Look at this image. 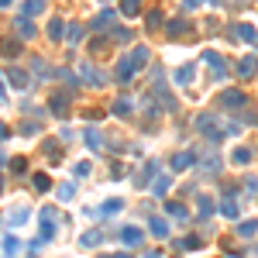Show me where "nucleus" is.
I'll use <instances>...</instances> for the list:
<instances>
[{
    "instance_id": "nucleus-22",
    "label": "nucleus",
    "mask_w": 258,
    "mask_h": 258,
    "mask_svg": "<svg viewBox=\"0 0 258 258\" xmlns=\"http://www.w3.org/2000/svg\"><path fill=\"white\" fill-rule=\"evenodd\" d=\"M158 24H162V14L152 10V14H148V28H158Z\"/></svg>"
},
{
    "instance_id": "nucleus-1",
    "label": "nucleus",
    "mask_w": 258,
    "mask_h": 258,
    "mask_svg": "<svg viewBox=\"0 0 258 258\" xmlns=\"http://www.w3.org/2000/svg\"><path fill=\"white\" fill-rule=\"evenodd\" d=\"M145 62H148V49H134L128 59L117 65V79H131V76H134V69H141Z\"/></svg>"
},
{
    "instance_id": "nucleus-12",
    "label": "nucleus",
    "mask_w": 258,
    "mask_h": 258,
    "mask_svg": "<svg viewBox=\"0 0 258 258\" xmlns=\"http://www.w3.org/2000/svg\"><path fill=\"white\" fill-rule=\"evenodd\" d=\"M152 234H155V238H165V234H169V224H165V220H152Z\"/></svg>"
},
{
    "instance_id": "nucleus-19",
    "label": "nucleus",
    "mask_w": 258,
    "mask_h": 258,
    "mask_svg": "<svg viewBox=\"0 0 258 258\" xmlns=\"http://www.w3.org/2000/svg\"><path fill=\"white\" fill-rule=\"evenodd\" d=\"M49 38H62V21H52L49 24Z\"/></svg>"
},
{
    "instance_id": "nucleus-33",
    "label": "nucleus",
    "mask_w": 258,
    "mask_h": 258,
    "mask_svg": "<svg viewBox=\"0 0 258 258\" xmlns=\"http://www.w3.org/2000/svg\"><path fill=\"white\" fill-rule=\"evenodd\" d=\"M0 3H10V0H0Z\"/></svg>"
},
{
    "instance_id": "nucleus-9",
    "label": "nucleus",
    "mask_w": 258,
    "mask_h": 258,
    "mask_svg": "<svg viewBox=\"0 0 258 258\" xmlns=\"http://www.w3.org/2000/svg\"><path fill=\"white\" fill-rule=\"evenodd\" d=\"M238 234H241V238H255L258 234V220H245V224L238 227Z\"/></svg>"
},
{
    "instance_id": "nucleus-15",
    "label": "nucleus",
    "mask_w": 258,
    "mask_h": 258,
    "mask_svg": "<svg viewBox=\"0 0 258 258\" xmlns=\"http://www.w3.org/2000/svg\"><path fill=\"white\" fill-rule=\"evenodd\" d=\"M183 31H186V21H169V35L172 38H179Z\"/></svg>"
},
{
    "instance_id": "nucleus-28",
    "label": "nucleus",
    "mask_w": 258,
    "mask_h": 258,
    "mask_svg": "<svg viewBox=\"0 0 258 258\" xmlns=\"http://www.w3.org/2000/svg\"><path fill=\"white\" fill-rule=\"evenodd\" d=\"M35 190H49V176H35Z\"/></svg>"
},
{
    "instance_id": "nucleus-23",
    "label": "nucleus",
    "mask_w": 258,
    "mask_h": 258,
    "mask_svg": "<svg viewBox=\"0 0 258 258\" xmlns=\"http://www.w3.org/2000/svg\"><path fill=\"white\" fill-rule=\"evenodd\" d=\"M220 213H224V217H238V206H234V203H224Z\"/></svg>"
},
{
    "instance_id": "nucleus-16",
    "label": "nucleus",
    "mask_w": 258,
    "mask_h": 258,
    "mask_svg": "<svg viewBox=\"0 0 258 258\" xmlns=\"http://www.w3.org/2000/svg\"><path fill=\"white\" fill-rule=\"evenodd\" d=\"M10 83H14V86H28V76H24L21 69H10Z\"/></svg>"
},
{
    "instance_id": "nucleus-5",
    "label": "nucleus",
    "mask_w": 258,
    "mask_h": 258,
    "mask_svg": "<svg viewBox=\"0 0 258 258\" xmlns=\"http://www.w3.org/2000/svg\"><path fill=\"white\" fill-rule=\"evenodd\" d=\"M234 38H238V42H255V28H252V24H238V28H234Z\"/></svg>"
},
{
    "instance_id": "nucleus-4",
    "label": "nucleus",
    "mask_w": 258,
    "mask_h": 258,
    "mask_svg": "<svg viewBox=\"0 0 258 258\" xmlns=\"http://www.w3.org/2000/svg\"><path fill=\"white\" fill-rule=\"evenodd\" d=\"M255 72H258V59H255V55H248V59L238 62V76H248V79H252Z\"/></svg>"
},
{
    "instance_id": "nucleus-10",
    "label": "nucleus",
    "mask_w": 258,
    "mask_h": 258,
    "mask_svg": "<svg viewBox=\"0 0 258 258\" xmlns=\"http://www.w3.org/2000/svg\"><path fill=\"white\" fill-rule=\"evenodd\" d=\"M17 31H21V38H35V24H31V21H24V17L17 21Z\"/></svg>"
},
{
    "instance_id": "nucleus-8",
    "label": "nucleus",
    "mask_w": 258,
    "mask_h": 258,
    "mask_svg": "<svg viewBox=\"0 0 258 258\" xmlns=\"http://www.w3.org/2000/svg\"><path fill=\"white\" fill-rule=\"evenodd\" d=\"M17 52H21V45H17L14 38H7V42H0V55H7V59H10V55H17Z\"/></svg>"
},
{
    "instance_id": "nucleus-18",
    "label": "nucleus",
    "mask_w": 258,
    "mask_h": 258,
    "mask_svg": "<svg viewBox=\"0 0 258 258\" xmlns=\"http://www.w3.org/2000/svg\"><path fill=\"white\" fill-rule=\"evenodd\" d=\"M86 141H90V148H103V145H100V131H97V128L86 131Z\"/></svg>"
},
{
    "instance_id": "nucleus-7",
    "label": "nucleus",
    "mask_w": 258,
    "mask_h": 258,
    "mask_svg": "<svg viewBox=\"0 0 258 258\" xmlns=\"http://www.w3.org/2000/svg\"><path fill=\"white\" fill-rule=\"evenodd\" d=\"M121 238H124V245H141V231L138 227H124Z\"/></svg>"
},
{
    "instance_id": "nucleus-2",
    "label": "nucleus",
    "mask_w": 258,
    "mask_h": 258,
    "mask_svg": "<svg viewBox=\"0 0 258 258\" xmlns=\"http://www.w3.org/2000/svg\"><path fill=\"white\" fill-rule=\"evenodd\" d=\"M241 103H245V93L241 90H227L220 97V107H241Z\"/></svg>"
},
{
    "instance_id": "nucleus-26",
    "label": "nucleus",
    "mask_w": 258,
    "mask_h": 258,
    "mask_svg": "<svg viewBox=\"0 0 258 258\" xmlns=\"http://www.w3.org/2000/svg\"><path fill=\"white\" fill-rule=\"evenodd\" d=\"M79 35H83V28H79V24H72V28H69V42H79Z\"/></svg>"
},
{
    "instance_id": "nucleus-6",
    "label": "nucleus",
    "mask_w": 258,
    "mask_h": 258,
    "mask_svg": "<svg viewBox=\"0 0 258 258\" xmlns=\"http://www.w3.org/2000/svg\"><path fill=\"white\" fill-rule=\"evenodd\" d=\"M52 110H55V114H59V117H62L65 110H69V93H59V97H52Z\"/></svg>"
},
{
    "instance_id": "nucleus-32",
    "label": "nucleus",
    "mask_w": 258,
    "mask_h": 258,
    "mask_svg": "<svg viewBox=\"0 0 258 258\" xmlns=\"http://www.w3.org/2000/svg\"><path fill=\"white\" fill-rule=\"evenodd\" d=\"M0 97H3V79H0Z\"/></svg>"
},
{
    "instance_id": "nucleus-27",
    "label": "nucleus",
    "mask_w": 258,
    "mask_h": 258,
    "mask_svg": "<svg viewBox=\"0 0 258 258\" xmlns=\"http://www.w3.org/2000/svg\"><path fill=\"white\" fill-rule=\"evenodd\" d=\"M10 169H14V172H24V169H28V162H24V158H14V162H10Z\"/></svg>"
},
{
    "instance_id": "nucleus-17",
    "label": "nucleus",
    "mask_w": 258,
    "mask_h": 258,
    "mask_svg": "<svg viewBox=\"0 0 258 258\" xmlns=\"http://www.w3.org/2000/svg\"><path fill=\"white\" fill-rule=\"evenodd\" d=\"M190 162H193V155H190V152H183V155H176V162H172V169H186Z\"/></svg>"
},
{
    "instance_id": "nucleus-30",
    "label": "nucleus",
    "mask_w": 258,
    "mask_h": 258,
    "mask_svg": "<svg viewBox=\"0 0 258 258\" xmlns=\"http://www.w3.org/2000/svg\"><path fill=\"white\" fill-rule=\"evenodd\" d=\"M59 196L62 200H72V186H59Z\"/></svg>"
},
{
    "instance_id": "nucleus-21",
    "label": "nucleus",
    "mask_w": 258,
    "mask_h": 258,
    "mask_svg": "<svg viewBox=\"0 0 258 258\" xmlns=\"http://www.w3.org/2000/svg\"><path fill=\"white\" fill-rule=\"evenodd\" d=\"M248 158H252V152H245V148H238V152H234V162H238V165H245Z\"/></svg>"
},
{
    "instance_id": "nucleus-3",
    "label": "nucleus",
    "mask_w": 258,
    "mask_h": 258,
    "mask_svg": "<svg viewBox=\"0 0 258 258\" xmlns=\"http://www.w3.org/2000/svg\"><path fill=\"white\" fill-rule=\"evenodd\" d=\"M52 234H55V213L42 210V238H52Z\"/></svg>"
},
{
    "instance_id": "nucleus-13",
    "label": "nucleus",
    "mask_w": 258,
    "mask_h": 258,
    "mask_svg": "<svg viewBox=\"0 0 258 258\" xmlns=\"http://www.w3.org/2000/svg\"><path fill=\"white\" fill-rule=\"evenodd\" d=\"M45 7H49L45 0H28V3H24V10H28V14H42Z\"/></svg>"
},
{
    "instance_id": "nucleus-25",
    "label": "nucleus",
    "mask_w": 258,
    "mask_h": 258,
    "mask_svg": "<svg viewBox=\"0 0 258 258\" xmlns=\"http://www.w3.org/2000/svg\"><path fill=\"white\" fill-rule=\"evenodd\" d=\"M128 110H131L128 100H117V103H114V114H128Z\"/></svg>"
},
{
    "instance_id": "nucleus-11",
    "label": "nucleus",
    "mask_w": 258,
    "mask_h": 258,
    "mask_svg": "<svg viewBox=\"0 0 258 258\" xmlns=\"http://www.w3.org/2000/svg\"><path fill=\"white\" fill-rule=\"evenodd\" d=\"M190 79H193V65H183V69L176 72V83H179V86H186Z\"/></svg>"
},
{
    "instance_id": "nucleus-24",
    "label": "nucleus",
    "mask_w": 258,
    "mask_h": 258,
    "mask_svg": "<svg viewBox=\"0 0 258 258\" xmlns=\"http://www.w3.org/2000/svg\"><path fill=\"white\" fill-rule=\"evenodd\" d=\"M100 241V231H90V234H83V245H97Z\"/></svg>"
},
{
    "instance_id": "nucleus-29",
    "label": "nucleus",
    "mask_w": 258,
    "mask_h": 258,
    "mask_svg": "<svg viewBox=\"0 0 258 258\" xmlns=\"http://www.w3.org/2000/svg\"><path fill=\"white\" fill-rule=\"evenodd\" d=\"M210 210H213V206H210V200H206V196H200V213H210Z\"/></svg>"
},
{
    "instance_id": "nucleus-20",
    "label": "nucleus",
    "mask_w": 258,
    "mask_h": 258,
    "mask_svg": "<svg viewBox=\"0 0 258 258\" xmlns=\"http://www.w3.org/2000/svg\"><path fill=\"white\" fill-rule=\"evenodd\" d=\"M165 210L176 213V217H186V206H183V203H165Z\"/></svg>"
},
{
    "instance_id": "nucleus-14",
    "label": "nucleus",
    "mask_w": 258,
    "mask_h": 258,
    "mask_svg": "<svg viewBox=\"0 0 258 258\" xmlns=\"http://www.w3.org/2000/svg\"><path fill=\"white\" fill-rule=\"evenodd\" d=\"M138 10H141V0H124V14L128 17H138Z\"/></svg>"
},
{
    "instance_id": "nucleus-31",
    "label": "nucleus",
    "mask_w": 258,
    "mask_h": 258,
    "mask_svg": "<svg viewBox=\"0 0 258 258\" xmlns=\"http://www.w3.org/2000/svg\"><path fill=\"white\" fill-rule=\"evenodd\" d=\"M3 138H7V128H3V124H0V141H3Z\"/></svg>"
}]
</instances>
